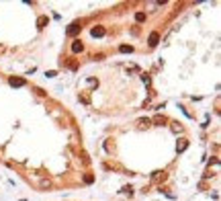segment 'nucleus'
Segmentation results:
<instances>
[{
  "mask_svg": "<svg viewBox=\"0 0 221 201\" xmlns=\"http://www.w3.org/2000/svg\"><path fill=\"white\" fill-rule=\"evenodd\" d=\"M102 33H104V31H102V29H92V35H94V37H100Z\"/></svg>",
  "mask_w": 221,
  "mask_h": 201,
  "instance_id": "nucleus-1",
  "label": "nucleus"
},
{
  "mask_svg": "<svg viewBox=\"0 0 221 201\" xmlns=\"http://www.w3.org/2000/svg\"><path fill=\"white\" fill-rule=\"evenodd\" d=\"M156 41H158V33H152V37H149V43H152V45H156Z\"/></svg>",
  "mask_w": 221,
  "mask_h": 201,
  "instance_id": "nucleus-2",
  "label": "nucleus"
},
{
  "mask_svg": "<svg viewBox=\"0 0 221 201\" xmlns=\"http://www.w3.org/2000/svg\"><path fill=\"white\" fill-rule=\"evenodd\" d=\"M72 49H74V52H80V49H82V45H80V41H76V43H74V45H72Z\"/></svg>",
  "mask_w": 221,
  "mask_h": 201,
  "instance_id": "nucleus-3",
  "label": "nucleus"
}]
</instances>
